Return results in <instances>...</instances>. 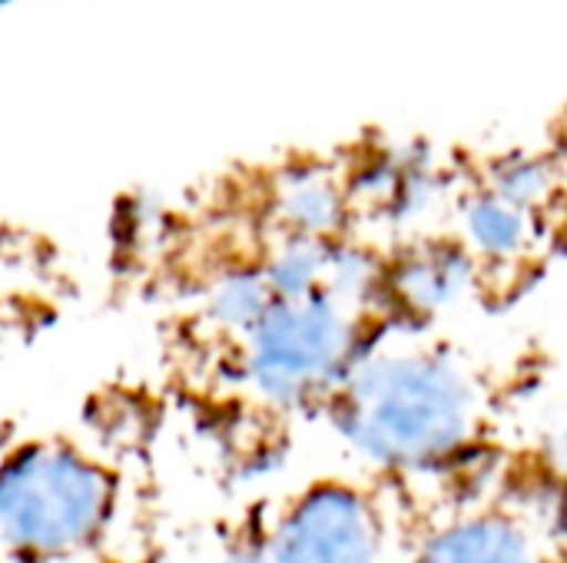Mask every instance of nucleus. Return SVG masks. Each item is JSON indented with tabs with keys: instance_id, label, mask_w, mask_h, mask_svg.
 Returning <instances> with one entry per match:
<instances>
[{
	"instance_id": "nucleus-3",
	"label": "nucleus",
	"mask_w": 567,
	"mask_h": 563,
	"mask_svg": "<svg viewBox=\"0 0 567 563\" xmlns=\"http://www.w3.org/2000/svg\"><path fill=\"white\" fill-rule=\"evenodd\" d=\"M362 299L332 285L272 299L243 335V375L272 405H299L329 395L362 352Z\"/></svg>"
},
{
	"instance_id": "nucleus-5",
	"label": "nucleus",
	"mask_w": 567,
	"mask_h": 563,
	"mask_svg": "<svg viewBox=\"0 0 567 563\" xmlns=\"http://www.w3.org/2000/svg\"><path fill=\"white\" fill-rule=\"evenodd\" d=\"M269 219L282 236L339 242L355 219L352 176L329 159H302L282 166L269 183Z\"/></svg>"
},
{
	"instance_id": "nucleus-2",
	"label": "nucleus",
	"mask_w": 567,
	"mask_h": 563,
	"mask_svg": "<svg viewBox=\"0 0 567 563\" xmlns=\"http://www.w3.org/2000/svg\"><path fill=\"white\" fill-rule=\"evenodd\" d=\"M113 511V481L86 455L40 441L0 461V544L30 561L90 548Z\"/></svg>"
},
{
	"instance_id": "nucleus-10",
	"label": "nucleus",
	"mask_w": 567,
	"mask_h": 563,
	"mask_svg": "<svg viewBox=\"0 0 567 563\" xmlns=\"http://www.w3.org/2000/svg\"><path fill=\"white\" fill-rule=\"evenodd\" d=\"M206 563H269V561H266V554H249V551H229V554H223V557H216V561H206Z\"/></svg>"
},
{
	"instance_id": "nucleus-1",
	"label": "nucleus",
	"mask_w": 567,
	"mask_h": 563,
	"mask_svg": "<svg viewBox=\"0 0 567 563\" xmlns=\"http://www.w3.org/2000/svg\"><path fill=\"white\" fill-rule=\"evenodd\" d=\"M329 402L342 441L389 471H419L462 455L485 421L478 375L462 355L425 342L362 348Z\"/></svg>"
},
{
	"instance_id": "nucleus-9",
	"label": "nucleus",
	"mask_w": 567,
	"mask_h": 563,
	"mask_svg": "<svg viewBox=\"0 0 567 563\" xmlns=\"http://www.w3.org/2000/svg\"><path fill=\"white\" fill-rule=\"evenodd\" d=\"M272 299L276 292L269 289L262 269H236V272L219 275L206 289V319L216 329L243 338L262 319Z\"/></svg>"
},
{
	"instance_id": "nucleus-6",
	"label": "nucleus",
	"mask_w": 567,
	"mask_h": 563,
	"mask_svg": "<svg viewBox=\"0 0 567 563\" xmlns=\"http://www.w3.org/2000/svg\"><path fill=\"white\" fill-rule=\"evenodd\" d=\"M478 259L458 239H419L382 269V289L415 319L458 309L478 289Z\"/></svg>"
},
{
	"instance_id": "nucleus-7",
	"label": "nucleus",
	"mask_w": 567,
	"mask_h": 563,
	"mask_svg": "<svg viewBox=\"0 0 567 563\" xmlns=\"http://www.w3.org/2000/svg\"><path fill=\"white\" fill-rule=\"evenodd\" d=\"M409 563H545V548L512 511L478 508L425 534Z\"/></svg>"
},
{
	"instance_id": "nucleus-4",
	"label": "nucleus",
	"mask_w": 567,
	"mask_h": 563,
	"mask_svg": "<svg viewBox=\"0 0 567 563\" xmlns=\"http://www.w3.org/2000/svg\"><path fill=\"white\" fill-rule=\"evenodd\" d=\"M269 563H385V524L369 494L326 481L302 491L276 521Z\"/></svg>"
},
{
	"instance_id": "nucleus-8",
	"label": "nucleus",
	"mask_w": 567,
	"mask_h": 563,
	"mask_svg": "<svg viewBox=\"0 0 567 563\" xmlns=\"http://www.w3.org/2000/svg\"><path fill=\"white\" fill-rule=\"evenodd\" d=\"M542 212H532L478 179L458 196V242L482 262H515L542 242Z\"/></svg>"
}]
</instances>
